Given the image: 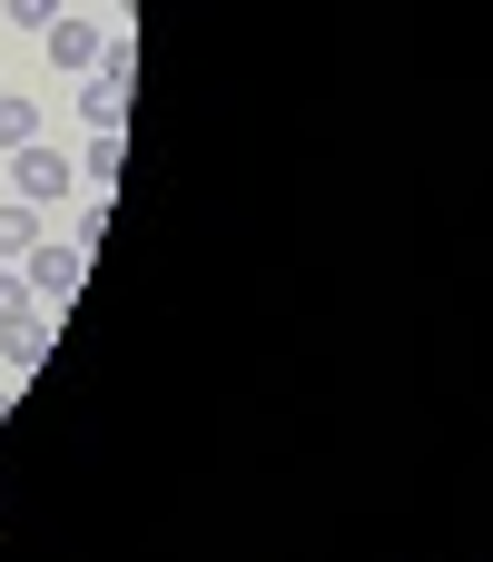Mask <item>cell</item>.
Here are the masks:
<instances>
[{
  "mask_svg": "<svg viewBox=\"0 0 493 562\" xmlns=\"http://www.w3.org/2000/svg\"><path fill=\"white\" fill-rule=\"evenodd\" d=\"M20 277H30V296H40V306H59V316H69V296H79V277H89V247H69L59 227H40V247L20 257Z\"/></svg>",
  "mask_w": 493,
  "mask_h": 562,
  "instance_id": "1",
  "label": "cell"
},
{
  "mask_svg": "<svg viewBox=\"0 0 493 562\" xmlns=\"http://www.w3.org/2000/svg\"><path fill=\"white\" fill-rule=\"evenodd\" d=\"M69 188H79V168H69L49 138L10 148V198H30V207H69Z\"/></svg>",
  "mask_w": 493,
  "mask_h": 562,
  "instance_id": "2",
  "label": "cell"
},
{
  "mask_svg": "<svg viewBox=\"0 0 493 562\" xmlns=\"http://www.w3.org/2000/svg\"><path fill=\"white\" fill-rule=\"evenodd\" d=\"M40 49H49V69H59V79H89V69H99V30H89V20H69V10L40 30Z\"/></svg>",
  "mask_w": 493,
  "mask_h": 562,
  "instance_id": "3",
  "label": "cell"
},
{
  "mask_svg": "<svg viewBox=\"0 0 493 562\" xmlns=\"http://www.w3.org/2000/svg\"><path fill=\"white\" fill-rule=\"evenodd\" d=\"M49 326H59V306H40L30 326H0V366H10V375H40V366H49Z\"/></svg>",
  "mask_w": 493,
  "mask_h": 562,
  "instance_id": "4",
  "label": "cell"
},
{
  "mask_svg": "<svg viewBox=\"0 0 493 562\" xmlns=\"http://www.w3.org/2000/svg\"><path fill=\"white\" fill-rule=\"evenodd\" d=\"M40 227H49V207H30V198H0V267H20V257L40 247Z\"/></svg>",
  "mask_w": 493,
  "mask_h": 562,
  "instance_id": "5",
  "label": "cell"
},
{
  "mask_svg": "<svg viewBox=\"0 0 493 562\" xmlns=\"http://www.w3.org/2000/svg\"><path fill=\"white\" fill-rule=\"evenodd\" d=\"M119 168H128V128H89V148H79V178H89V188H109Z\"/></svg>",
  "mask_w": 493,
  "mask_h": 562,
  "instance_id": "6",
  "label": "cell"
},
{
  "mask_svg": "<svg viewBox=\"0 0 493 562\" xmlns=\"http://www.w3.org/2000/svg\"><path fill=\"white\" fill-rule=\"evenodd\" d=\"M59 237H69V247H99V237H109V198H99V188H89V198H69Z\"/></svg>",
  "mask_w": 493,
  "mask_h": 562,
  "instance_id": "7",
  "label": "cell"
},
{
  "mask_svg": "<svg viewBox=\"0 0 493 562\" xmlns=\"http://www.w3.org/2000/svg\"><path fill=\"white\" fill-rule=\"evenodd\" d=\"M89 79L128 99V79H138V40H99V69H89Z\"/></svg>",
  "mask_w": 493,
  "mask_h": 562,
  "instance_id": "8",
  "label": "cell"
},
{
  "mask_svg": "<svg viewBox=\"0 0 493 562\" xmlns=\"http://www.w3.org/2000/svg\"><path fill=\"white\" fill-rule=\"evenodd\" d=\"M30 138H40V109H30L20 89H0V158H10V148H30Z\"/></svg>",
  "mask_w": 493,
  "mask_h": 562,
  "instance_id": "9",
  "label": "cell"
},
{
  "mask_svg": "<svg viewBox=\"0 0 493 562\" xmlns=\"http://www.w3.org/2000/svg\"><path fill=\"white\" fill-rule=\"evenodd\" d=\"M79 119H89V128H128V99H119V89H99V79H89V89H79Z\"/></svg>",
  "mask_w": 493,
  "mask_h": 562,
  "instance_id": "10",
  "label": "cell"
},
{
  "mask_svg": "<svg viewBox=\"0 0 493 562\" xmlns=\"http://www.w3.org/2000/svg\"><path fill=\"white\" fill-rule=\"evenodd\" d=\"M40 316V296H30V277L20 267H0V326H30Z\"/></svg>",
  "mask_w": 493,
  "mask_h": 562,
  "instance_id": "11",
  "label": "cell"
},
{
  "mask_svg": "<svg viewBox=\"0 0 493 562\" xmlns=\"http://www.w3.org/2000/svg\"><path fill=\"white\" fill-rule=\"evenodd\" d=\"M0 20H10V30H30V40H40V30H49V20H59V0H0Z\"/></svg>",
  "mask_w": 493,
  "mask_h": 562,
  "instance_id": "12",
  "label": "cell"
},
{
  "mask_svg": "<svg viewBox=\"0 0 493 562\" xmlns=\"http://www.w3.org/2000/svg\"><path fill=\"white\" fill-rule=\"evenodd\" d=\"M10 405H20V395H10V385H0V415H10Z\"/></svg>",
  "mask_w": 493,
  "mask_h": 562,
  "instance_id": "13",
  "label": "cell"
}]
</instances>
